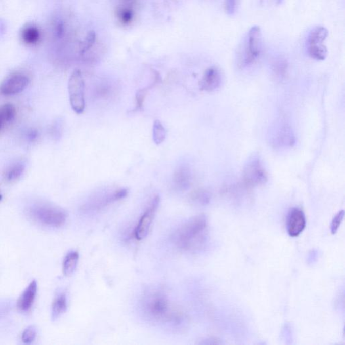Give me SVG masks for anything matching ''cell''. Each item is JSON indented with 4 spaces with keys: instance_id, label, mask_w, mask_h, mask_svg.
I'll use <instances>...</instances> for the list:
<instances>
[{
    "instance_id": "6da1fadb",
    "label": "cell",
    "mask_w": 345,
    "mask_h": 345,
    "mask_svg": "<svg viewBox=\"0 0 345 345\" xmlns=\"http://www.w3.org/2000/svg\"><path fill=\"white\" fill-rule=\"evenodd\" d=\"M208 228L207 216L201 214L193 216L177 229L172 235V241L181 250L196 251L207 243Z\"/></svg>"
},
{
    "instance_id": "7a4b0ae2",
    "label": "cell",
    "mask_w": 345,
    "mask_h": 345,
    "mask_svg": "<svg viewBox=\"0 0 345 345\" xmlns=\"http://www.w3.org/2000/svg\"><path fill=\"white\" fill-rule=\"evenodd\" d=\"M143 304L144 313L153 321L169 323L174 327L184 322L182 313L172 308L169 299L162 292L149 293Z\"/></svg>"
},
{
    "instance_id": "3957f363",
    "label": "cell",
    "mask_w": 345,
    "mask_h": 345,
    "mask_svg": "<svg viewBox=\"0 0 345 345\" xmlns=\"http://www.w3.org/2000/svg\"><path fill=\"white\" fill-rule=\"evenodd\" d=\"M29 212L35 221L46 227H62L67 219L66 212L62 208L45 204L33 206Z\"/></svg>"
},
{
    "instance_id": "277c9868",
    "label": "cell",
    "mask_w": 345,
    "mask_h": 345,
    "mask_svg": "<svg viewBox=\"0 0 345 345\" xmlns=\"http://www.w3.org/2000/svg\"><path fill=\"white\" fill-rule=\"evenodd\" d=\"M69 102L73 111L81 114L85 109V81L79 69L71 73L68 82Z\"/></svg>"
},
{
    "instance_id": "5b68a950",
    "label": "cell",
    "mask_w": 345,
    "mask_h": 345,
    "mask_svg": "<svg viewBox=\"0 0 345 345\" xmlns=\"http://www.w3.org/2000/svg\"><path fill=\"white\" fill-rule=\"evenodd\" d=\"M262 50V35L260 27L253 26L248 31L245 52L241 65L247 67L252 65L260 57Z\"/></svg>"
},
{
    "instance_id": "8992f818",
    "label": "cell",
    "mask_w": 345,
    "mask_h": 345,
    "mask_svg": "<svg viewBox=\"0 0 345 345\" xmlns=\"http://www.w3.org/2000/svg\"><path fill=\"white\" fill-rule=\"evenodd\" d=\"M328 31L325 27H315L311 31L307 39V50L309 56L314 60L323 61L327 58V48L324 45L327 39Z\"/></svg>"
},
{
    "instance_id": "52a82bcc",
    "label": "cell",
    "mask_w": 345,
    "mask_h": 345,
    "mask_svg": "<svg viewBox=\"0 0 345 345\" xmlns=\"http://www.w3.org/2000/svg\"><path fill=\"white\" fill-rule=\"evenodd\" d=\"M243 178L250 186H258L264 184L268 180V174L264 164L258 156L248 159L244 167Z\"/></svg>"
},
{
    "instance_id": "ba28073f",
    "label": "cell",
    "mask_w": 345,
    "mask_h": 345,
    "mask_svg": "<svg viewBox=\"0 0 345 345\" xmlns=\"http://www.w3.org/2000/svg\"><path fill=\"white\" fill-rule=\"evenodd\" d=\"M159 204L160 197L159 195H156L151 201L144 214L141 216L138 225H136L135 230H134V236L137 240H142L149 234L151 225H152L153 220H154L156 212H157L158 208H159Z\"/></svg>"
},
{
    "instance_id": "9c48e42d",
    "label": "cell",
    "mask_w": 345,
    "mask_h": 345,
    "mask_svg": "<svg viewBox=\"0 0 345 345\" xmlns=\"http://www.w3.org/2000/svg\"><path fill=\"white\" fill-rule=\"evenodd\" d=\"M29 83V78L23 73H14L10 76L0 86V93L10 96L20 93L27 88Z\"/></svg>"
},
{
    "instance_id": "30bf717a",
    "label": "cell",
    "mask_w": 345,
    "mask_h": 345,
    "mask_svg": "<svg viewBox=\"0 0 345 345\" xmlns=\"http://www.w3.org/2000/svg\"><path fill=\"white\" fill-rule=\"evenodd\" d=\"M128 190L127 189H119L116 191H113L112 193H107L104 196L96 198L89 203L86 204L85 206V210L88 211H94V210H100L107 207L111 204L114 203L115 202L121 201L127 196Z\"/></svg>"
},
{
    "instance_id": "8fae6325",
    "label": "cell",
    "mask_w": 345,
    "mask_h": 345,
    "mask_svg": "<svg viewBox=\"0 0 345 345\" xmlns=\"http://www.w3.org/2000/svg\"><path fill=\"white\" fill-rule=\"evenodd\" d=\"M306 226V219L304 212L298 208H292L287 219V232L290 236H299Z\"/></svg>"
},
{
    "instance_id": "7c38bea8",
    "label": "cell",
    "mask_w": 345,
    "mask_h": 345,
    "mask_svg": "<svg viewBox=\"0 0 345 345\" xmlns=\"http://www.w3.org/2000/svg\"><path fill=\"white\" fill-rule=\"evenodd\" d=\"M223 83L221 71L216 67L208 68L204 73L199 83V87L202 90L213 92L220 88Z\"/></svg>"
},
{
    "instance_id": "4fadbf2b",
    "label": "cell",
    "mask_w": 345,
    "mask_h": 345,
    "mask_svg": "<svg viewBox=\"0 0 345 345\" xmlns=\"http://www.w3.org/2000/svg\"><path fill=\"white\" fill-rule=\"evenodd\" d=\"M37 292V282L33 281L23 291L18 301V310L22 313H28L32 308Z\"/></svg>"
},
{
    "instance_id": "5bb4252c",
    "label": "cell",
    "mask_w": 345,
    "mask_h": 345,
    "mask_svg": "<svg viewBox=\"0 0 345 345\" xmlns=\"http://www.w3.org/2000/svg\"><path fill=\"white\" fill-rule=\"evenodd\" d=\"M192 175L190 168L186 165H181L177 168L174 174V186L180 191L188 190L190 188Z\"/></svg>"
},
{
    "instance_id": "9a60e30c",
    "label": "cell",
    "mask_w": 345,
    "mask_h": 345,
    "mask_svg": "<svg viewBox=\"0 0 345 345\" xmlns=\"http://www.w3.org/2000/svg\"><path fill=\"white\" fill-rule=\"evenodd\" d=\"M67 308H68V300H67L66 294L64 293L58 294L55 298L52 304V319L56 321V319L62 316L66 312Z\"/></svg>"
},
{
    "instance_id": "2e32d148",
    "label": "cell",
    "mask_w": 345,
    "mask_h": 345,
    "mask_svg": "<svg viewBox=\"0 0 345 345\" xmlns=\"http://www.w3.org/2000/svg\"><path fill=\"white\" fill-rule=\"evenodd\" d=\"M79 254L77 252H69L64 258L63 262V272L66 276L72 275L77 269L79 262Z\"/></svg>"
},
{
    "instance_id": "e0dca14e",
    "label": "cell",
    "mask_w": 345,
    "mask_h": 345,
    "mask_svg": "<svg viewBox=\"0 0 345 345\" xmlns=\"http://www.w3.org/2000/svg\"><path fill=\"white\" fill-rule=\"evenodd\" d=\"M16 110L13 105L7 104L0 107V130L15 118Z\"/></svg>"
},
{
    "instance_id": "ac0fdd59",
    "label": "cell",
    "mask_w": 345,
    "mask_h": 345,
    "mask_svg": "<svg viewBox=\"0 0 345 345\" xmlns=\"http://www.w3.org/2000/svg\"><path fill=\"white\" fill-rule=\"evenodd\" d=\"M23 41L29 45H34L39 41L40 33L39 29L35 26H27L22 30Z\"/></svg>"
},
{
    "instance_id": "d6986e66",
    "label": "cell",
    "mask_w": 345,
    "mask_h": 345,
    "mask_svg": "<svg viewBox=\"0 0 345 345\" xmlns=\"http://www.w3.org/2000/svg\"><path fill=\"white\" fill-rule=\"evenodd\" d=\"M25 165L22 163H17L8 168L6 171L5 178L8 182H14L18 180L25 171Z\"/></svg>"
},
{
    "instance_id": "ffe728a7",
    "label": "cell",
    "mask_w": 345,
    "mask_h": 345,
    "mask_svg": "<svg viewBox=\"0 0 345 345\" xmlns=\"http://www.w3.org/2000/svg\"><path fill=\"white\" fill-rule=\"evenodd\" d=\"M167 132L161 122L155 120L153 126V141L157 145L162 144L165 140Z\"/></svg>"
},
{
    "instance_id": "44dd1931",
    "label": "cell",
    "mask_w": 345,
    "mask_h": 345,
    "mask_svg": "<svg viewBox=\"0 0 345 345\" xmlns=\"http://www.w3.org/2000/svg\"><path fill=\"white\" fill-rule=\"evenodd\" d=\"M155 83L152 81L146 88H142V89L138 90L136 92L135 96L136 107L135 109H134V111L142 110L143 107H144L145 100H146L149 90L155 87Z\"/></svg>"
},
{
    "instance_id": "7402d4cb",
    "label": "cell",
    "mask_w": 345,
    "mask_h": 345,
    "mask_svg": "<svg viewBox=\"0 0 345 345\" xmlns=\"http://www.w3.org/2000/svg\"><path fill=\"white\" fill-rule=\"evenodd\" d=\"M117 16L122 24L128 25L133 20V11L130 8H120L117 10Z\"/></svg>"
},
{
    "instance_id": "603a6c76",
    "label": "cell",
    "mask_w": 345,
    "mask_h": 345,
    "mask_svg": "<svg viewBox=\"0 0 345 345\" xmlns=\"http://www.w3.org/2000/svg\"><path fill=\"white\" fill-rule=\"evenodd\" d=\"M96 39V35L94 31L88 32L85 41L81 43V47H80L82 54H85L94 45V44L95 43Z\"/></svg>"
},
{
    "instance_id": "cb8c5ba5",
    "label": "cell",
    "mask_w": 345,
    "mask_h": 345,
    "mask_svg": "<svg viewBox=\"0 0 345 345\" xmlns=\"http://www.w3.org/2000/svg\"><path fill=\"white\" fill-rule=\"evenodd\" d=\"M37 336V329L34 326L27 327L23 332L22 340L25 344H29L34 341Z\"/></svg>"
},
{
    "instance_id": "d4e9b609",
    "label": "cell",
    "mask_w": 345,
    "mask_h": 345,
    "mask_svg": "<svg viewBox=\"0 0 345 345\" xmlns=\"http://www.w3.org/2000/svg\"><path fill=\"white\" fill-rule=\"evenodd\" d=\"M344 210H341V211H340L334 216L333 219L332 220L331 225H330V231H331L332 234H335L337 232L342 220L344 219Z\"/></svg>"
},
{
    "instance_id": "484cf974",
    "label": "cell",
    "mask_w": 345,
    "mask_h": 345,
    "mask_svg": "<svg viewBox=\"0 0 345 345\" xmlns=\"http://www.w3.org/2000/svg\"><path fill=\"white\" fill-rule=\"evenodd\" d=\"M237 0H225V10L229 15H233L236 11Z\"/></svg>"
},
{
    "instance_id": "4316f807",
    "label": "cell",
    "mask_w": 345,
    "mask_h": 345,
    "mask_svg": "<svg viewBox=\"0 0 345 345\" xmlns=\"http://www.w3.org/2000/svg\"><path fill=\"white\" fill-rule=\"evenodd\" d=\"M192 198L193 201L201 204H205L208 201V194L204 191H198L193 194Z\"/></svg>"
},
{
    "instance_id": "83f0119b",
    "label": "cell",
    "mask_w": 345,
    "mask_h": 345,
    "mask_svg": "<svg viewBox=\"0 0 345 345\" xmlns=\"http://www.w3.org/2000/svg\"><path fill=\"white\" fill-rule=\"evenodd\" d=\"M319 258V252L317 250H312L308 254V258H307V262L309 264H314L316 262Z\"/></svg>"
},
{
    "instance_id": "f1b7e54d",
    "label": "cell",
    "mask_w": 345,
    "mask_h": 345,
    "mask_svg": "<svg viewBox=\"0 0 345 345\" xmlns=\"http://www.w3.org/2000/svg\"><path fill=\"white\" fill-rule=\"evenodd\" d=\"M64 33V27L62 23H59L56 27V34L58 37H62Z\"/></svg>"
},
{
    "instance_id": "f546056e",
    "label": "cell",
    "mask_w": 345,
    "mask_h": 345,
    "mask_svg": "<svg viewBox=\"0 0 345 345\" xmlns=\"http://www.w3.org/2000/svg\"><path fill=\"white\" fill-rule=\"evenodd\" d=\"M2 199V196L1 195H0V201H1Z\"/></svg>"
}]
</instances>
